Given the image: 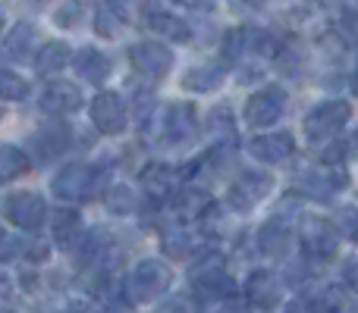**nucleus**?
<instances>
[{
  "instance_id": "nucleus-5",
  "label": "nucleus",
  "mask_w": 358,
  "mask_h": 313,
  "mask_svg": "<svg viewBox=\"0 0 358 313\" xmlns=\"http://www.w3.org/2000/svg\"><path fill=\"white\" fill-rule=\"evenodd\" d=\"M25 82L13 72H0V98H22Z\"/></svg>"
},
{
  "instance_id": "nucleus-1",
  "label": "nucleus",
  "mask_w": 358,
  "mask_h": 313,
  "mask_svg": "<svg viewBox=\"0 0 358 313\" xmlns=\"http://www.w3.org/2000/svg\"><path fill=\"white\" fill-rule=\"evenodd\" d=\"M6 216H10L16 226L22 229H38L44 220V204L41 197H31V194H16L6 201Z\"/></svg>"
},
{
  "instance_id": "nucleus-6",
  "label": "nucleus",
  "mask_w": 358,
  "mask_h": 313,
  "mask_svg": "<svg viewBox=\"0 0 358 313\" xmlns=\"http://www.w3.org/2000/svg\"><path fill=\"white\" fill-rule=\"evenodd\" d=\"M13 254H16V238L10 232H3V226H0V260H10Z\"/></svg>"
},
{
  "instance_id": "nucleus-3",
  "label": "nucleus",
  "mask_w": 358,
  "mask_h": 313,
  "mask_svg": "<svg viewBox=\"0 0 358 313\" xmlns=\"http://www.w3.org/2000/svg\"><path fill=\"white\" fill-rule=\"evenodd\" d=\"M76 104H79V94L69 85L48 88V94H44V107H48V110H73Z\"/></svg>"
},
{
  "instance_id": "nucleus-4",
  "label": "nucleus",
  "mask_w": 358,
  "mask_h": 313,
  "mask_svg": "<svg viewBox=\"0 0 358 313\" xmlns=\"http://www.w3.org/2000/svg\"><path fill=\"white\" fill-rule=\"evenodd\" d=\"M63 60H66V50L57 47V44H50V47L41 50V56H38V66H41L44 72H50V69H60Z\"/></svg>"
},
{
  "instance_id": "nucleus-2",
  "label": "nucleus",
  "mask_w": 358,
  "mask_h": 313,
  "mask_svg": "<svg viewBox=\"0 0 358 313\" xmlns=\"http://www.w3.org/2000/svg\"><path fill=\"white\" fill-rule=\"evenodd\" d=\"M29 169V160L22 157L19 148H0V182H10V178L22 176Z\"/></svg>"
}]
</instances>
